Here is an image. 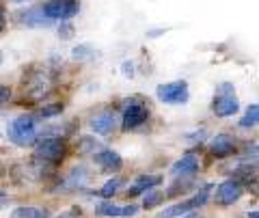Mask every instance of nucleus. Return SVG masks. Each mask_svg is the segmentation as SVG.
<instances>
[{
	"instance_id": "f257e3e1",
	"label": "nucleus",
	"mask_w": 259,
	"mask_h": 218,
	"mask_svg": "<svg viewBox=\"0 0 259 218\" xmlns=\"http://www.w3.org/2000/svg\"><path fill=\"white\" fill-rule=\"evenodd\" d=\"M7 136L15 147H30L39 141L41 130H39V117L37 115H20L15 117L9 127H7Z\"/></svg>"
},
{
	"instance_id": "f03ea898",
	"label": "nucleus",
	"mask_w": 259,
	"mask_h": 218,
	"mask_svg": "<svg viewBox=\"0 0 259 218\" xmlns=\"http://www.w3.org/2000/svg\"><path fill=\"white\" fill-rule=\"evenodd\" d=\"M65 156H67V145L61 136H52V134H44L41 139L35 143V160L44 164L56 166L59 162H63Z\"/></svg>"
},
{
	"instance_id": "7ed1b4c3",
	"label": "nucleus",
	"mask_w": 259,
	"mask_h": 218,
	"mask_svg": "<svg viewBox=\"0 0 259 218\" xmlns=\"http://www.w3.org/2000/svg\"><path fill=\"white\" fill-rule=\"evenodd\" d=\"M147 121H149L147 102L141 100V98H132V100L125 102L123 115H121V127H123L125 132L139 130V127H143Z\"/></svg>"
},
{
	"instance_id": "20e7f679",
	"label": "nucleus",
	"mask_w": 259,
	"mask_h": 218,
	"mask_svg": "<svg viewBox=\"0 0 259 218\" xmlns=\"http://www.w3.org/2000/svg\"><path fill=\"white\" fill-rule=\"evenodd\" d=\"M209 192H212V186H203L199 192H194V195L190 199H186L182 201V203H175L171 207H166V209H162L160 214H156V218H182L186 214H190L194 212L197 207H203L207 203V199H209Z\"/></svg>"
},
{
	"instance_id": "39448f33",
	"label": "nucleus",
	"mask_w": 259,
	"mask_h": 218,
	"mask_svg": "<svg viewBox=\"0 0 259 218\" xmlns=\"http://www.w3.org/2000/svg\"><path fill=\"white\" fill-rule=\"evenodd\" d=\"M212 110L216 112V117H233L240 110V100L236 98V89L231 82H223L216 89Z\"/></svg>"
},
{
	"instance_id": "423d86ee",
	"label": "nucleus",
	"mask_w": 259,
	"mask_h": 218,
	"mask_svg": "<svg viewBox=\"0 0 259 218\" xmlns=\"http://www.w3.org/2000/svg\"><path fill=\"white\" fill-rule=\"evenodd\" d=\"M156 98L162 104H168V106H182L190 100V89L186 80H173V82L160 84L156 89Z\"/></svg>"
},
{
	"instance_id": "0eeeda50",
	"label": "nucleus",
	"mask_w": 259,
	"mask_h": 218,
	"mask_svg": "<svg viewBox=\"0 0 259 218\" xmlns=\"http://www.w3.org/2000/svg\"><path fill=\"white\" fill-rule=\"evenodd\" d=\"M41 7L52 22H69L71 18H76L80 11L78 0H48Z\"/></svg>"
},
{
	"instance_id": "6e6552de",
	"label": "nucleus",
	"mask_w": 259,
	"mask_h": 218,
	"mask_svg": "<svg viewBox=\"0 0 259 218\" xmlns=\"http://www.w3.org/2000/svg\"><path fill=\"white\" fill-rule=\"evenodd\" d=\"M244 195V186H242L240 180H225L223 184L216 186V192H214V201L218 205H233L236 201H240V197Z\"/></svg>"
},
{
	"instance_id": "1a4fd4ad",
	"label": "nucleus",
	"mask_w": 259,
	"mask_h": 218,
	"mask_svg": "<svg viewBox=\"0 0 259 218\" xmlns=\"http://www.w3.org/2000/svg\"><path fill=\"white\" fill-rule=\"evenodd\" d=\"M93 162L102 168L104 173H117L123 166V158L112 149H100L93 153Z\"/></svg>"
},
{
	"instance_id": "9d476101",
	"label": "nucleus",
	"mask_w": 259,
	"mask_h": 218,
	"mask_svg": "<svg viewBox=\"0 0 259 218\" xmlns=\"http://www.w3.org/2000/svg\"><path fill=\"white\" fill-rule=\"evenodd\" d=\"M20 24L22 26H28V28H46V26H52V20L46 15L44 7H32V9H26L24 13H20Z\"/></svg>"
},
{
	"instance_id": "9b49d317",
	"label": "nucleus",
	"mask_w": 259,
	"mask_h": 218,
	"mask_svg": "<svg viewBox=\"0 0 259 218\" xmlns=\"http://www.w3.org/2000/svg\"><path fill=\"white\" fill-rule=\"evenodd\" d=\"M89 125H91V130L95 134H102V136L112 134V130H115V125H117L115 110H102V112H97V115L91 121H89Z\"/></svg>"
},
{
	"instance_id": "f8f14e48",
	"label": "nucleus",
	"mask_w": 259,
	"mask_h": 218,
	"mask_svg": "<svg viewBox=\"0 0 259 218\" xmlns=\"http://www.w3.org/2000/svg\"><path fill=\"white\" fill-rule=\"evenodd\" d=\"M236 151V139L231 134H216L209 141V153L214 158H229Z\"/></svg>"
},
{
	"instance_id": "ddd939ff",
	"label": "nucleus",
	"mask_w": 259,
	"mask_h": 218,
	"mask_svg": "<svg viewBox=\"0 0 259 218\" xmlns=\"http://www.w3.org/2000/svg\"><path fill=\"white\" fill-rule=\"evenodd\" d=\"M89 182V171L84 166H76V168H71V171L67 173V177L61 182L59 186V192H71V190H80V188H84Z\"/></svg>"
},
{
	"instance_id": "4468645a",
	"label": "nucleus",
	"mask_w": 259,
	"mask_h": 218,
	"mask_svg": "<svg viewBox=\"0 0 259 218\" xmlns=\"http://www.w3.org/2000/svg\"><path fill=\"white\" fill-rule=\"evenodd\" d=\"M199 171V158L197 153H186L177 162L171 166V175L173 177H192Z\"/></svg>"
},
{
	"instance_id": "2eb2a0df",
	"label": "nucleus",
	"mask_w": 259,
	"mask_h": 218,
	"mask_svg": "<svg viewBox=\"0 0 259 218\" xmlns=\"http://www.w3.org/2000/svg\"><path fill=\"white\" fill-rule=\"evenodd\" d=\"M95 212L100 216H108V218H132L139 214L136 205H115V203H100L95 205Z\"/></svg>"
},
{
	"instance_id": "dca6fc26",
	"label": "nucleus",
	"mask_w": 259,
	"mask_h": 218,
	"mask_svg": "<svg viewBox=\"0 0 259 218\" xmlns=\"http://www.w3.org/2000/svg\"><path fill=\"white\" fill-rule=\"evenodd\" d=\"M160 184H162L160 175H141V177H136L132 186H130L127 197H139V195H143V192L156 188V186H160Z\"/></svg>"
},
{
	"instance_id": "f3484780",
	"label": "nucleus",
	"mask_w": 259,
	"mask_h": 218,
	"mask_svg": "<svg viewBox=\"0 0 259 218\" xmlns=\"http://www.w3.org/2000/svg\"><path fill=\"white\" fill-rule=\"evenodd\" d=\"M50 209L41 205H22L13 209V218H50Z\"/></svg>"
},
{
	"instance_id": "a211bd4d",
	"label": "nucleus",
	"mask_w": 259,
	"mask_h": 218,
	"mask_svg": "<svg viewBox=\"0 0 259 218\" xmlns=\"http://www.w3.org/2000/svg\"><path fill=\"white\" fill-rule=\"evenodd\" d=\"M240 127H244V130H248V127H255L259 125V104H250V106L246 108L244 117L240 119Z\"/></svg>"
},
{
	"instance_id": "6ab92c4d",
	"label": "nucleus",
	"mask_w": 259,
	"mask_h": 218,
	"mask_svg": "<svg viewBox=\"0 0 259 218\" xmlns=\"http://www.w3.org/2000/svg\"><path fill=\"white\" fill-rule=\"evenodd\" d=\"M121 186H123V180H121V177H112V180H108L106 184L102 186V190L97 192V195H100L102 199H110L121 188Z\"/></svg>"
},
{
	"instance_id": "aec40b11",
	"label": "nucleus",
	"mask_w": 259,
	"mask_h": 218,
	"mask_svg": "<svg viewBox=\"0 0 259 218\" xmlns=\"http://www.w3.org/2000/svg\"><path fill=\"white\" fill-rule=\"evenodd\" d=\"M162 199H164V195H162L160 190L151 188V190L145 192V197H143V207H156V205L162 203Z\"/></svg>"
},
{
	"instance_id": "412c9836",
	"label": "nucleus",
	"mask_w": 259,
	"mask_h": 218,
	"mask_svg": "<svg viewBox=\"0 0 259 218\" xmlns=\"http://www.w3.org/2000/svg\"><path fill=\"white\" fill-rule=\"evenodd\" d=\"M80 141H82V143H80V147H78L80 153H95V151H100V143H97L95 139H91V136H82Z\"/></svg>"
},
{
	"instance_id": "4be33fe9",
	"label": "nucleus",
	"mask_w": 259,
	"mask_h": 218,
	"mask_svg": "<svg viewBox=\"0 0 259 218\" xmlns=\"http://www.w3.org/2000/svg\"><path fill=\"white\" fill-rule=\"evenodd\" d=\"M74 59L78 61H89V59H93V50H91V46H78L74 48Z\"/></svg>"
},
{
	"instance_id": "5701e85b",
	"label": "nucleus",
	"mask_w": 259,
	"mask_h": 218,
	"mask_svg": "<svg viewBox=\"0 0 259 218\" xmlns=\"http://www.w3.org/2000/svg\"><path fill=\"white\" fill-rule=\"evenodd\" d=\"M63 112V104H54V106H44L39 110V117L41 119H50V117H56Z\"/></svg>"
},
{
	"instance_id": "b1692460",
	"label": "nucleus",
	"mask_w": 259,
	"mask_h": 218,
	"mask_svg": "<svg viewBox=\"0 0 259 218\" xmlns=\"http://www.w3.org/2000/svg\"><path fill=\"white\" fill-rule=\"evenodd\" d=\"M65 26L63 28H59V37H63V39H71V35H74V26L71 24H67V22H63Z\"/></svg>"
},
{
	"instance_id": "393cba45",
	"label": "nucleus",
	"mask_w": 259,
	"mask_h": 218,
	"mask_svg": "<svg viewBox=\"0 0 259 218\" xmlns=\"http://www.w3.org/2000/svg\"><path fill=\"white\" fill-rule=\"evenodd\" d=\"M9 98H11V89L5 86V84H0V106H3V104L9 100Z\"/></svg>"
},
{
	"instance_id": "a878e982",
	"label": "nucleus",
	"mask_w": 259,
	"mask_h": 218,
	"mask_svg": "<svg viewBox=\"0 0 259 218\" xmlns=\"http://www.w3.org/2000/svg\"><path fill=\"white\" fill-rule=\"evenodd\" d=\"M123 76L125 78H132L134 76V63L132 61H125L123 63Z\"/></svg>"
},
{
	"instance_id": "bb28decb",
	"label": "nucleus",
	"mask_w": 259,
	"mask_h": 218,
	"mask_svg": "<svg viewBox=\"0 0 259 218\" xmlns=\"http://www.w3.org/2000/svg\"><path fill=\"white\" fill-rule=\"evenodd\" d=\"M5 26H7V13H5V7L0 5V35H3Z\"/></svg>"
},
{
	"instance_id": "cd10ccee",
	"label": "nucleus",
	"mask_w": 259,
	"mask_h": 218,
	"mask_svg": "<svg viewBox=\"0 0 259 218\" xmlns=\"http://www.w3.org/2000/svg\"><path fill=\"white\" fill-rule=\"evenodd\" d=\"M5 199H7V195H5V192H0V207H3V203H5Z\"/></svg>"
},
{
	"instance_id": "c85d7f7f",
	"label": "nucleus",
	"mask_w": 259,
	"mask_h": 218,
	"mask_svg": "<svg viewBox=\"0 0 259 218\" xmlns=\"http://www.w3.org/2000/svg\"><path fill=\"white\" fill-rule=\"evenodd\" d=\"M248 218H259V212H250V214H248Z\"/></svg>"
},
{
	"instance_id": "c756f323",
	"label": "nucleus",
	"mask_w": 259,
	"mask_h": 218,
	"mask_svg": "<svg viewBox=\"0 0 259 218\" xmlns=\"http://www.w3.org/2000/svg\"><path fill=\"white\" fill-rule=\"evenodd\" d=\"M11 3H15V5H20V3H28V0H11Z\"/></svg>"
},
{
	"instance_id": "7c9ffc66",
	"label": "nucleus",
	"mask_w": 259,
	"mask_h": 218,
	"mask_svg": "<svg viewBox=\"0 0 259 218\" xmlns=\"http://www.w3.org/2000/svg\"><path fill=\"white\" fill-rule=\"evenodd\" d=\"M182 218H199V216H190V214H186V216H182Z\"/></svg>"
},
{
	"instance_id": "2f4dec72",
	"label": "nucleus",
	"mask_w": 259,
	"mask_h": 218,
	"mask_svg": "<svg viewBox=\"0 0 259 218\" xmlns=\"http://www.w3.org/2000/svg\"><path fill=\"white\" fill-rule=\"evenodd\" d=\"M3 61H5V59H3V52H0V65H3Z\"/></svg>"
},
{
	"instance_id": "473e14b6",
	"label": "nucleus",
	"mask_w": 259,
	"mask_h": 218,
	"mask_svg": "<svg viewBox=\"0 0 259 218\" xmlns=\"http://www.w3.org/2000/svg\"><path fill=\"white\" fill-rule=\"evenodd\" d=\"M61 218H74V216H69V214H65V216H61Z\"/></svg>"
}]
</instances>
